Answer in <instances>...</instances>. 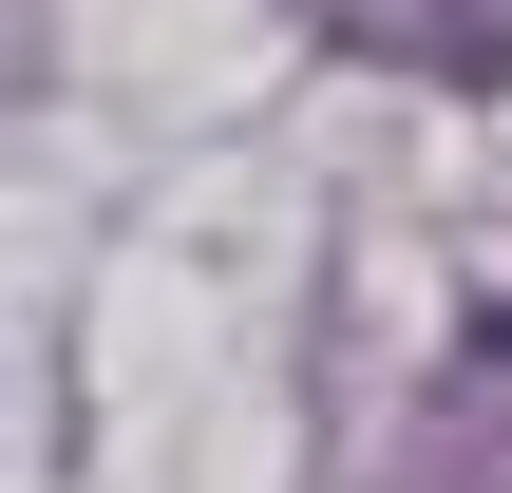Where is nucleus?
<instances>
[{
    "label": "nucleus",
    "mask_w": 512,
    "mask_h": 493,
    "mask_svg": "<svg viewBox=\"0 0 512 493\" xmlns=\"http://www.w3.org/2000/svg\"><path fill=\"white\" fill-rule=\"evenodd\" d=\"M323 19L418 57V76H512V0H323Z\"/></svg>",
    "instance_id": "1"
},
{
    "label": "nucleus",
    "mask_w": 512,
    "mask_h": 493,
    "mask_svg": "<svg viewBox=\"0 0 512 493\" xmlns=\"http://www.w3.org/2000/svg\"><path fill=\"white\" fill-rule=\"evenodd\" d=\"M437 493H512V399H494V361H475V399L437 418Z\"/></svg>",
    "instance_id": "2"
}]
</instances>
